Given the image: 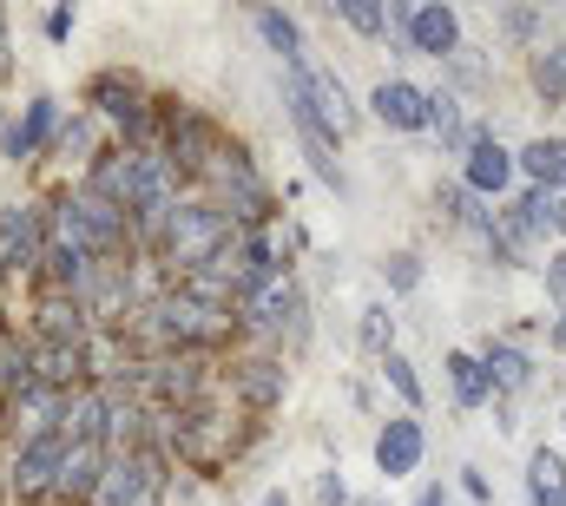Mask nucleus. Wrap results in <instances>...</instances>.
Segmentation results:
<instances>
[{
    "label": "nucleus",
    "mask_w": 566,
    "mask_h": 506,
    "mask_svg": "<svg viewBox=\"0 0 566 506\" xmlns=\"http://www.w3.org/2000/svg\"><path fill=\"white\" fill-rule=\"evenodd\" d=\"M86 191L93 198H106L133 231H158L165 224V211L178 204V171L151 151V145H126V151H99L93 165H86Z\"/></svg>",
    "instance_id": "obj_1"
},
{
    "label": "nucleus",
    "mask_w": 566,
    "mask_h": 506,
    "mask_svg": "<svg viewBox=\"0 0 566 506\" xmlns=\"http://www.w3.org/2000/svg\"><path fill=\"white\" fill-rule=\"evenodd\" d=\"M133 316H139V336H151L158 349H178V356L211 349V342H224V336L238 329L231 309H218V303H205V296H191V289H165V296L139 303Z\"/></svg>",
    "instance_id": "obj_2"
},
{
    "label": "nucleus",
    "mask_w": 566,
    "mask_h": 506,
    "mask_svg": "<svg viewBox=\"0 0 566 506\" xmlns=\"http://www.w3.org/2000/svg\"><path fill=\"white\" fill-rule=\"evenodd\" d=\"M46 238L86 251L93 263H113V256H126V244H133V224H126L106 198H93L86 185H73V191L46 211Z\"/></svg>",
    "instance_id": "obj_3"
},
{
    "label": "nucleus",
    "mask_w": 566,
    "mask_h": 506,
    "mask_svg": "<svg viewBox=\"0 0 566 506\" xmlns=\"http://www.w3.org/2000/svg\"><path fill=\"white\" fill-rule=\"evenodd\" d=\"M231 238H238V224H231L211 198H185V204H171V211H165V224L151 231L158 256H165L171 270H185V276H191V270H205V263L224 251Z\"/></svg>",
    "instance_id": "obj_4"
},
{
    "label": "nucleus",
    "mask_w": 566,
    "mask_h": 506,
    "mask_svg": "<svg viewBox=\"0 0 566 506\" xmlns=\"http://www.w3.org/2000/svg\"><path fill=\"white\" fill-rule=\"evenodd\" d=\"M158 500H165V454L145 447V441L106 454V467L86 494V506H158Z\"/></svg>",
    "instance_id": "obj_5"
},
{
    "label": "nucleus",
    "mask_w": 566,
    "mask_h": 506,
    "mask_svg": "<svg viewBox=\"0 0 566 506\" xmlns=\"http://www.w3.org/2000/svg\"><path fill=\"white\" fill-rule=\"evenodd\" d=\"M290 113H303L310 126L329 138V145H336V138H349V131L363 126V113L349 106V86H343L336 73L310 66V60H296V66H290Z\"/></svg>",
    "instance_id": "obj_6"
},
{
    "label": "nucleus",
    "mask_w": 566,
    "mask_h": 506,
    "mask_svg": "<svg viewBox=\"0 0 566 506\" xmlns=\"http://www.w3.org/2000/svg\"><path fill=\"white\" fill-rule=\"evenodd\" d=\"M238 323H244L251 336H264V342H296V336H303V289H296L290 276L258 283V289L238 303Z\"/></svg>",
    "instance_id": "obj_7"
},
{
    "label": "nucleus",
    "mask_w": 566,
    "mask_h": 506,
    "mask_svg": "<svg viewBox=\"0 0 566 506\" xmlns=\"http://www.w3.org/2000/svg\"><path fill=\"white\" fill-rule=\"evenodd\" d=\"M389 27H402L409 46L428 53V60H454L461 53V13L441 7V0H428V7H389Z\"/></svg>",
    "instance_id": "obj_8"
},
{
    "label": "nucleus",
    "mask_w": 566,
    "mask_h": 506,
    "mask_svg": "<svg viewBox=\"0 0 566 506\" xmlns=\"http://www.w3.org/2000/svg\"><path fill=\"white\" fill-rule=\"evenodd\" d=\"M60 461H66V441H60L53 428L27 434V441H20V454H13V494H20V500L53 494V487H60Z\"/></svg>",
    "instance_id": "obj_9"
},
{
    "label": "nucleus",
    "mask_w": 566,
    "mask_h": 506,
    "mask_svg": "<svg viewBox=\"0 0 566 506\" xmlns=\"http://www.w3.org/2000/svg\"><path fill=\"white\" fill-rule=\"evenodd\" d=\"M46 251V204H0V270H33Z\"/></svg>",
    "instance_id": "obj_10"
},
{
    "label": "nucleus",
    "mask_w": 566,
    "mask_h": 506,
    "mask_svg": "<svg viewBox=\"0 0 566 506\" xmlns=\"http://www.w3.org/2000/svg\"><path fill=\"white\" fill-rule=\"evenodd\" d=\"M461 158H468V165H461V185H468L474 198H501V191L514 185V151H507L494 131H474V138L461 145Z\"/></svg>",
    "instance_id": "obj_11"
},
{
    "label": "nucleus",
    "mask_w": 566,
    "mask_h": 506,
    "mask_svg": "<svg viewBox=\"0 0 566 506\" xmlns=\"http://www.w3.org/2000/svg\"><path fill=\"white\" fill-rule=\"evenodd\" d=\"M93 106H99V119H113V126L133 131V145H145L151 113H145V93L126 80V73H99V80H93Z\"/></svg>",
    "instance_id": "obj_12"
},
{
    "label": "nucleus",
    "mask_w": 566,
    "mask_h": 506,
    "mask_svg": "<svg viewBox=\"0 0 566 506\" xmlns=\"http://www.w3.org/2000/svg\"><path fill=\"white\" fill-rule=\"evenodd\" d=\"M422 421L416 414H396V421H382V434H376V467H382V481H402V474H416L422 467Z\"/></svg>",
    "instance_id": "obj_13"
},
{
    "label": "nucleus",
    "mask_w": 566,
    "mask_h": 506,
    "mask_svg": "<svg viewBox=\"0 0 566 506\" xmlns=\"http://www.w3.org/2000/svg\"><path fill=\"white\" fill-rule=\"evenodd\" d=\"M60 131V106L53 99H27V113L7 126V138H0V151L13 158V165H27V158H40L46 151V138Z\"/></svg>",
    "instance_id": "obj_14"
},
{
    "label": "nucleus",
    "mask_w": 566,
    "mask_h": 506,
    "mask_svg": "<svg viewBox=\"0 0 566 506\" xmlns=\"http://www.w3.org/2000/svg\"><path fill=\"white\" fill-rule=\"evenodd\" d=\"M369 106H376V119L389 131H422L428 126V93L409 86V80H382V86L369 93Z\"/></svg>",
    "instance_id": "obj_15"
},
{
    "label": "nucleus",
    "mask_w": 566,
    "mask_h": 506,
    "mask_svg": "<svg viewBox=\"0 0 566 506\" xmlns=\"http://www.w3.org/2000/svg\"><path fill=\"white\" fill-rule=\"evenodd\" d=\"M514 171H527L534 178V191H566V138H527L521 151H514Z\"/></svg>",
    "instance_id": "obj_16"
},
{
    "label": "nucleus",
    "mask_w": 566,
    "mask_h": 506,
    "mask_svg": "<svg viewBox=\"0 0 566 506\" xmlns=\"http://www.w3.org/2000/svg\"><path fill=\"white\" fill-rule=\"evenodd\" d=\"M33 394V342H20L13 323H0V401H27Z\"/></svg>",
    "instance_id": "obj_17"
},
{
    "label": "nucleus",
    "mask_w": 566,
    "mask_h": 506,
    "mask_svg": "<svg viewBox=\"0 0 566 506\" xmlns=\"http://www.w3.org/2000/svg\"><path fill=\"white\" fill-rule=\"evenodd\" d=\"M99 467H106V447L99 441H80V447H66V461H60V500H86L93 494V481H99Z\"/></svg>",
    "instance_id": "obj_18"
},
{
    "label": "nucleus",
    "mask_w": 566,
    "mask_h": 506,
    "mask_svg": "<svg viewBox=\"0 0 566 506\" xmlns=\"http://www.w3.org/2000/svg\"><path fill=\"white\" fill-rule=\"evenodd\" d=\"M527 500L534 506H566V461L554 447H534L527 454Z\"/></svg>",
    "instance_id": "obj_19"
},
{
    "label": "nucleus",
    "mask_w": 566,
    "mask_h": 506,
    "mask_svg": "<svg viewBox=\"0 0 566 506\" xmlns=\"http://www.w3.org/2000/svg\"><path fill=\"white\" fill-rule=\"evenodd\" d=\"M481 369H488V388H494V394H514V388L534 381V362H527L514 342H488V349H481Z\"/></svg>",
    "instance_id": "obj_20"
},
{
    "label": "nucleus",
    "mask_w": 566,
    "mask_h": 506,
    "mask_svg": "<svg viewBox=\"0 0 566 506\" xmlns=\"http://www.w3.org/2000/svg\"><path fill=\"white\" fill-rule=\"evenodd\" d=\"M448 388H454V408H481V401H494L481 356H468V349H448Z\"/></svg>",
    "instance_id": "obj_21"
},
{
    "label": "nucleus",
    "mask_w": 566,
    "mask_h": 506,
    "mask_svg": "<svg viewBox=\"0 0 566 506\" xmlns=\"http://www.w3.org/2000/svg\"><path fill=\"white\" fill-rule=\"evenodd\" d=\"M258 33L271 40V53H283V66H296V60H303V27H296L290 13L264 7V13H258Z\"/></svg>",
    "instance_id": "obj_22"
},
{
    "label": "nucleus",
    "mask_w": 566,
    "mask_h": 506,
    "mask_svg": "<svg viewBox=\"0 0 566 506\" xmlns=\"http://www.w3.org/2000/svg\"><path fill=\"white\" fill-rule=\"evenodd\" d=\"M238 388H244L251 408H271V401L283 394V369L277 362H244V369H238Z\"/></svg>",
    "instance_id": "obj_23"
},
{
    "label": "nucleus",
    "mask_w": 566,
    "mask_h": 506,
    "mask_svg": "<svg viewBox=\"0 0 566 506\" xmlns=\"http://www.w3.org/2000/svg\"><path fill=\"white\" fill-rule=\"evenodd\" d=\"M534 93L554 106V99H566V46H541L534 53Z\"/></svg>",
    "instance_id": "obj_24"
},
{
    "label": "nucleus",
    "mask_w": 566,
    "mask_h": 506,
    "mask_svg": "<svg viewBox=\"0 0 566 506\" xmlns=\"http://www.w3.org/2000/svg\"><path fill=\"white\" fill-rule=\"evenodd\" d=\"M329 13H343L356 33H369V40H382L389 33V7H376V0H336Z\"/></svg>",
    "instance_id": "obj_25"
},
{
    "label": "nucleus",
    "mask_w": 566,
    "mask_h": 506,
    "mask_svg": "<svg viewBox=\"0 0 566 506\" xmlns=\"http://www.w3.org/2000/svg\"><path fill=\"white\" fill-rule=\"evenodd\" d=\"M382 376H389V388H396L409 408H422V381H416V362H409V356L389 349V356H382Z\"/></svg>",
    "instance_id": "obj_26"
},
{
    "label": "nucleus",
    "mask_w": 566,
    "mask_h": 506,
    "mask_svg": "<svg viewBox=\"0 0 566 506\" xmlns=\"http://www.w3.org/2000/svg\"><path fill=\"white\" fill-rule=\"evenodd\" d=\"M363 342H369L376 356H389V309H382V303L363 309Z\"/></svg>",
    "instance_id": "obj_27"
},
{
    "label": "nucleus",
    "mask_w": 566,
    "mask_h": 506,
    "mask_svg": "<svg viewBox=\"0 0 566 506\" xmlns=\"http://www.w3.org/2000/svg\"><path fill=\"white\" fill-rule=\"evenodd\" d=\"M53 145L73 158V151H93V119H73V126H60L53 131Z\"/></svg>",
    "instance_id": "obj_28"
},
{
    "label": "nucleus",
    "mask_w": 566,
    "mask_h": 506,
    "mask_svg": "<svg viewBox=\"0 0 566 506\" xmlns=\"http://www.w3.org/2000/svg\"><path fill=\"white\" fill-rule=\"evenodd\" d=\"M389 283H396V289H416V283H422V263H416L409 251H396L389 256Z\"/></svg>",
    "instance_id": "obj_29"
},
{
    "label": "nucleus",
    "mask_w": 566,
    "mask_h": 506,
    "mask_svg": "<svg viewBox=\"0 0 566 506\" xmlns=\"http://www.w3.org/2000/svg\"><path fill=\"white\" fill-rule=\"evenodd\" d=\"M547 289H554V296H560V309H566V251L554 256V263H547Z\"/></svg>",
    "instance_id": "obj_30"
},
{
    "label": "nucleus",
    "mask_w": 566,
    "mask_h": 506,
    "mask_svg": "<svg viewBox=\"0 0 566 506\" xmlns=\"http://www.w3.org/2000/svg\"><path fill=\"white\" fill-rule=\"evenodd\" d=\"M66 33H73V13H66V7H53V13H46V40H66Z\"/></svg>",
    "instance_id": "obj_31"
},
{
    "label": "nucleus",
    "mask_w": 566,
    "mask_h": 506,
    "mask_svg": "<svg viewBox=\"0 0 566 506\" xmlns=\"http://www.w3.org/2000/svg\"><path fill=\"white\" fill-rule=\"evenodd\" d=\"M547 231H560V238H566V191L547 198Z\"/></svg>",
    "instance_id": "obj_32"
},
{
    "label": "nucleus",
    "mask_w": 566,
    "mask_h": 506,
    "mask_svg": "<svg viewBox=\"0 0 566 506\" xmlns=\"http://www.w3.org/2000/svg\"><path fill=\"white\" fill-rule=\"evenodd\" d=\"M7 53H13V46H7V13H0V80H7V66H13Z\"/></svg>",
    "instance_id": "obj_33"
},
{
    "label": "nucleus",
    "mask_w": 566,
    "mask_h": 506,
    "mask_svg": "<svg viewBox=\"0 0 566 506\" xmlns=\"http://www.w3.org/2000/svg\"><path fill=\"white\" fill-rule=\"evenodd\" d=\"M547 342H554V349H560V356H566V309H560V323L547 329Z\"/></svg>",
    "instance_id": "obj_34"
},
{
    "label": "nucleus",
    "mask_w": 566,
    "mask_h": 506,
    "mask_svg": "<svg viewBox=\"0 0 566 506\" xmlns=\"http://www.w3.org/2000/svg\"><path fill=\"white\" fill-rule=\"evenodd\" d=\"M416 506H448V500H441V487H428V494H422Z\"/></svg>",
    "instance_id": "obj_35"
},
{
    "label": "nucleus",
    "mask_w": 566,
    "mask_h": 506,
    "mask_svg": "<svg viewBox=\"0 0 566 506\" xmlns=\"http://www.w3.org/2000/svg\"><path fill=\"white\" fill-rule=\"evenodd\" d=\"M258 506H290V500H283V494H264V500H258Z\"/></svg>",
    "instance_id": "obj_36"
}]
</instances>
